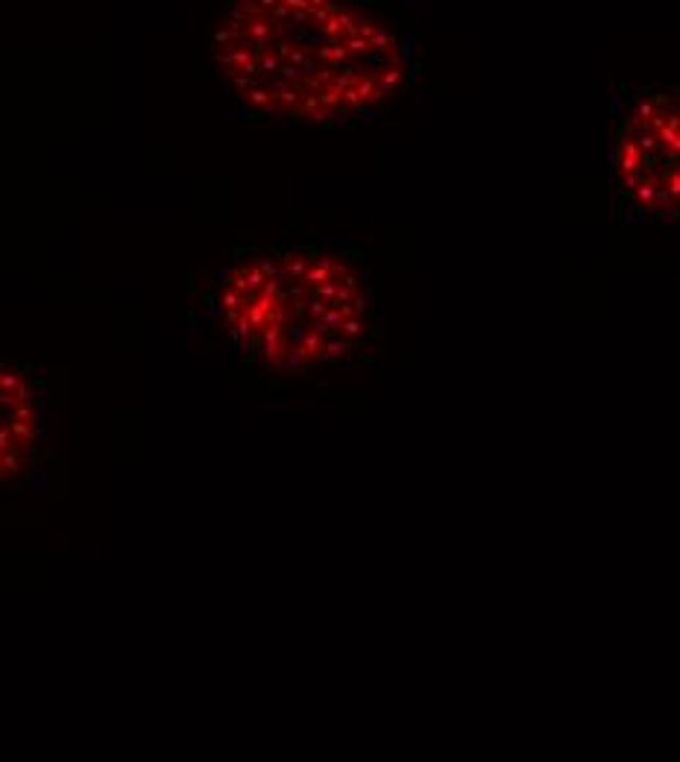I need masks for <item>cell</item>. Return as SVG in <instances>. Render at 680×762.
<instances>
[{
    "mask_svg": "<svg viewBox=\"0 0 680 762\" xmlns=\"http://www.w3.org/2000/svg\"><path fill=\"white\" fill-rule=\"evenodd\" d=\"M45 413L27 367L0 361V493L19 488L42 452Z\"/></svg>",
    "mask_w": 680,
    "mask_h": 762,
    "instance_id": "6da1fadb",
    "label": "cell"
}]
</instances>
